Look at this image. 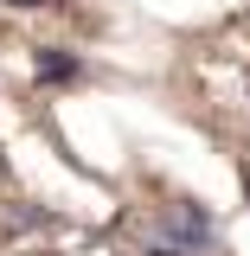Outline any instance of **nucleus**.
Instances as JSON below:
<instances>
[{"mask_svg": "<svg viewBox=\"0 0 250 256\" xmlns=\"http://www.w3.org/2000/svg\"><path fill=\"white\" fill-rule=\"evenodd\" d=\"M160 230H167L180 250H205V244H212V218H205L192 198H173V205L160 212Z\"/></svg>", "mask_w": 250, "mask_h": 256, "instance_id": "f257e3e1", "label": "nucleus"}, {"mask_svg": "<svg viewBox=\"0 0 250 256\" xmlns=\"http://www.w3.org/2000/svg\"><path fill=\"white\" fill-rule=\"evenodd\" d=\"M39 84H77V77H84V64L71 58V52H52V45H39Z\"/></svg>", "mask_w": 250, "mask_h": 256, "instance_id": "f03ea898", "label": "nucleus"}, {"mask_svg": "<svg viewBox=\"0 0 250 256\" xmlns=\"http://www.w3.org/2000/svg\"><path fill=\"white\" fill-rule=\"evenodd\" d=\"M148 256H186V250H180V244H173V250H167V244H154V250H148Z\"/></svg>", "mask_w": 250, "mask_h": 256, "instance_id": "7ed1b4c3", "label": "nucleus"}, {"mask_svg": "<svg viewBox=\"0 0 250 256\" xmlns=\"http://www.w3.org/2000/svg\"><path fill=\"white\" fill-rule=\"evenodd\" d=\"M7 6H45V0H7Z\"/></svg>", "mask_w": 250, "mask_h": 256, "instance_id": "20e7f679", "label": "nucleus"}, {"mask_svg": "<svg viewBox=\"0 0 250 256\" xmlns=\"http://www.w3.org/2000/svg\"><path fill=\"white\" fill-rule=\"evenodd\" d=\"M244 186H250V173H244Z\"/></svg>", "mask_w": 250, "mask_h": 256, "instance_id": "39448f33", "label": "nucleus"}]
</instances>
